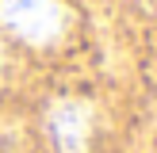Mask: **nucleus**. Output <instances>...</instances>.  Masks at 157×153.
<instances>
[{
    "label": "nucleus",
    "instance_id": "1",
    "mask_svg": "<svg viewBox=\"0 0 157 153\" xmlns=\"http://www.w3.org/2000/svg\"><path fill=\"white\" fill-rule=\"evenodd\" d=\"M0 23L27 42H54L65 31V12L58 0H0Z\"/></svg>",
    "mask_w": 157,
    "mask_h": 153
},
{
    "label": "nucleus",
    "instance_id": "2",
    "mask_svg": "<svg viewBox=\"0 0 157 153\" xmlns=\"http://www.w3.org/2000/svg\"><path fill=\"white\" fill-rule=\"evenodd\" d=\"M92 134V107L81 99H61L50 111V138L58 153H88Z\"/></svg>",
    "mask_w": 157,
    "mask_h": 153
},
{
    "label": "nucleus",
    "instance_id": "3",
    "mask_svg": "<svg viewBox=\"0 0 157 153\" xmlns=\"http://www.w3.org/2000/svg\"><path fill=\"white\" fill-rule=\"evenodd\" d=\"M0 65H4V58H0Z\"/></svg>",
    "mask_w": 157,
    "mask_h": 153
}]
</instances>
